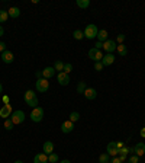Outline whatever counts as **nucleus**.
<instances>
[{
	"label": "nucleus",
	"instance_id": "nucleus-1",
	"mask_svg": "<svg viewBox=\"0 0 145 163\" xmlns=\"http://www.w3.org/2000/svg\"><path fill=\"white\" fill-rule=\"evenodd\" d=\"M23 99H25V102H26V105H29L32 109L38 106V96H36V93H35L34 90H26L25 92Z\"/></svg>",
	"mask_w": 145,
	"mask_h": 163
},
{
	"label": "nucleus",
	"instance_id": "nucleus-2",
	"mask_svg": "<svg viewBox=\"0 0 145 163\" xmlns=\"http://www.w3.org/2000/svg\"><path fill=\"white\" fill-rule=\"evenodd\" d=\"M97 34H99V29H97V26L94 24H89L86 26V29H84V37L87 39L97 38Z\"/></svg>",
	"mask_w": 145,
	"mask_h": 163
},
{
	"label": "nucleus",
	"instance_id": "nucleus-3",
	"mask_svg": "<svg viewBox=\"0 0 145 163\" xmlns=\"http://www.w3.org/2000/svg\"><path fill=\"white\" fill-rule=\"evenodd\" d=\"M25 118H26V115H25L23 111H14V112H12V115H10V120H12V122H13L14 125L18 124H22L25 121Z\"/></svg>",
	"mask_w": 145,
	"mask_h": 163
},
{
	"label": "nucleus",
	"instance_id": "nucleus-4",
	"mask_svg": "<svg viewBox=\"0 0 145 163\" xmlns=\"http://www.w3.org/2000/svg\"><path fill=\"white\" fill-rule=\"evenodd\" d=\"M29 117H31V120L34 121V122H41L44 118V109L41 106H36V108L32 109V112H31Z\"/></svg>",
	"mask_w": 145,
	"mask_h": 163
},
{
	"label": "nucleus",
	"instance_id": "nucleus-5",
	"mask_svg": "<svg viewBox=\"0 0 145 163\" xmlns=\"http://www.w3.org/2000/svg\"><path fill=\"white\" fill-rule=\"evenodd\" d=\"M36 90L41 92V93H45V92H48L49 89V82L47 80V79H39V80H36Z\"/></svg>",
	"mask_w": 145,
	"mask_h": 163
},
{
	"label": "nucleus",
	"instance_id": "nucleus-6",
	"mask_svg": "<svg viewBox=\"0 0 145 163\" xmlns=\"http://www.w3.org/2000/svg\"><path fill=\"white\" fill-rule=\"evenodd\" d=\"M89 58H92L94 63L102 61V58H103V53H102L100 50L92 48V50H89Z\"/></svg>",
	"mask_w": 145,
	"mask_h": 163
},
{
	"label": "nucleus",
	"instance_id": "nucleus-7",
	"mask_svg": "<svg viewBox=\"0 0 145 163\" xmlns=\"http://www.w3.org/2000/svg\"><path fill=\"white\" fill-rule=\"evenodd\" d=\"M116 42L113 41V39H107V41H105L103 42V50L106 51V54H112L113 51H116Z\"/></svg>",
	"mask_w": 145,
	"mask_h": 163
},
{
	"label": "nucleus",
	"instance_id": "nucleus-8",
	"mask_svg": "<svg viewBox=\"0 0 145 163\" xmlns=\"http://www.w3.org/2000/svg\"><path fill=\"white\" fill-rule=\"evenodd\" d=\"M107 154H109L110 157H116V156L119 154V149H118L116 141H110V143L107 144Z\"/></svg>",
	"mask_w": 145,
	"mask_h": 163
},
{
	"label": "nucleus",
	"instance_id": "nucleus-9",
	"mask_svg": "<svg viewBox=\"0 0 145 163\" xmlns=\"http://www.w3.org/2000/svg\"><path fill=\"white\" fill-rule=\"evenodd\" d=\"M12 105L10 104H7V105H3L2 106V109H0V117L3 118V120H7V118H10V115H12Z\"/></svg>",
	"mask_w": 145,
	"mask_h": 163
},
{
	"label": "nucleus",
	"instance_id": "nucleus-10",
	"mask_svg": "<svg viewBox=\"0 0 145 163\" xmlns=\"http://www.w3.org/2000/svg\"><path fill=\"white\" fill-rule=\"evenodd\" d=\"M57 79H58V83H60L61 86H67L68 83H70V76H68L67 73H64V72L58 73Z\"/></svg>",
	"mask_w": 145,
	"mask_h": 163
},
{
	"label": "nucleus",
	"instance_id": "nucleus-11",
	"mask_svg": "<svg viewBox=\"0 0 145 163\" xmlns=\"http://www.w3.org/2000/svg\"><path fill=\"white\" fill-rule=\"evenodd\" d=\"M72 130H74V122L71 121H64L63 124H61V131H63L64 134H68V133H71Z\"/></svg>",
	"mask_w": 145,
	"mask_h": 163
},
{
	"label": "nucleus",
	"instance_id": "nucleus-12",
	"mask_svg": "<svg viewBox=\"0 0 145 163\" xmlns=\"http://www.w3.org/2000/svg\"><path fill=\"white\" fill-rule=\"evenodd\" d=\"M13 60H14V57H13V53H12V51H7V50H6L5 53H2V61L3 63H6V64H12Z\"/></svg>",
	"mask_w": 145,
	"mask_h": 163
},
{
	"label": "nucleus",
	"instance_id": "nucleus-13",
	"mask_svg": "<svg viewBox=\"0 0 145 163\" xmlns=\"http://www.w3.org/2000/svg\"><path fill=\"white\" fill-rule=\"evenodd\" d=\"M145 153V144L141 141V143H136L135 147H134V154H136L138 157H142Z\"/></svg>",
	"mask_w": 145,
	"mask_h": 163
},
{
	"label": "nucleus",
	"instance_id": "nucleus-14",
	"mask_svg": "<svg viewBox=\"0 0 145 163\" xmlns=\"http://www.w3.org/2000/svg\"><path fill=\"white\" fill-rule=\"evenodd\" d=\"M102 64L106 67V66H110L115 63V55L113 54H103V58H102Z\"/></svg>",
	"mask_w": 145,
	"mask_h": 163
},
{
	"label": "nucleus",
	"instance_id": "nucleus-15",
	"mask_svg": "<svg viewBox=\"0 0 145 163\" xmlns=\"http://www.w3.org/2000/svg\"><path fill=\"white\" fill-rule=\"evenodd\" d=\"M83 95H84V98H86V99H89V101H93V99H96L97 92H96V89H93V87H87Z\"/></svg>",
	"mask_w": 145,
	"mask_h": 163
},
{
	"label": "nucleus",
	"instance_id": "nucleus-16",
	"mask_svg": "<svg viewBox=\"0 0 145 163\" xmlns=\"http://www.w3.org/2000/svg\"><path fill=\"white\" fill-rule=\"evenodd\" d=\"M55 73H57V72H55V68H54V67H45L42 70V77L48 80V79H51V77L55 76Z\"/></svg>",
	"mask_w": 145,
	"mask_h": 163
},
{
	"label": "nucleus",
	"instance_id": "nucleus-17",
	"mask_svg": "<svg viewBox=\"0 0 145 163\" xmlns=\"http://www.w3.org/2000/svg\"><path fill=\"white\" fill-rule=\"evenodd\" d=\"M34 163H48V154H45L44 152L38 153L34 157Z\"/></svg>",
	"mask_w": 145,
	"mask_h": 163
},
{
	"label": "nucleus",
	"instance_id": "nucleus-18",
	"mask_svg": "<svg viewBox=\"0 0 145 163\" xmlns=\"http://www.w3.org/2000/svg\"><path fill=\"white\" fill-rule=\"evenodd\" d=\"M42 150H44V153L49 156L51 153H54V143L52 141H45L42 146Z\"/></svg>",
	"mask_w": 145,
	"mask_h": 163
},
{
	"label": "nucleus",
	"instance_id": "nucleus-19",
	"mask_svg": "<svg viewBox=\"0 0 145 163\" xmlns=\"http://www.w3.org/2000/svg\"><path fill=\"white\" fill-rule=\"evenodd\" d=\"M97 39H99V42H105L107 41V31L106 29H99V34H97Z\"/></svg>",
	"mask_w": 145,
	"mask_h": 163
},
{
	"label": "nucleus",
	"instance_id": "nucleus-20",
	"mask_svg": "<svg viewBox=\"0 0 145 163\" xmlns=\"http://www.w3.org/2000/svg\"><path fill=\"white\" fill-rule=\"evenodd\" d=\"M7 13H9V18H19L20 16V9L19 7H10L9 10H7Z\"/></svg>",
	"mask_w": 145,
	"mask_h": 163
},
{
	"label": "nucleus",
	"instance_id": "nucleus-21",
	"mask_svg": "<svg viewBox=\"0 0 145 163\" xmlns=\"http://www.w3.org/2000/svg\"><path fill=\"white\" fill-rule=\"evenodd\" d=\"M116 51H118V54H119L121 57H125L126 54H128V48H126L125 44H119V45L116 47Z\"/></svg>",
	"mask_w": 145,
	"mask_h": 163
},
{
	"label": "nucleus",
	"instance_id": "nucleus-22",
	"mask_svg": "<svg viewBox=\"0 0 145 163\" xmlns=\"http://www.w3.org/2000/svg\"><path fill=\"white\" fill-rule=\"evenodd\" d=\"M77 6L80 9H87L90 6V0H77Z\"/></svg>",
	"mask_w": 145,
	"mask_h": 163
},
{
	"label": "nucleus",
	"instance_id": "nucleus-23",
	"mask_svg": "<svg viewBox=\"0 0 145 163\" xmlns=\"http://www.w3.org/2000/svg\"><path fill=\"white\" fill-rule=\"evenodd\" d=\"M54 68H55V72H58V73H61V72H64V63L63 61H55L54 63Z\"/></svg>",
	"mask_w": 145,
	"mask_h": 163
},
{
	"label": "nucleus",
	"instance_id": "nucleus-24",
	"mask_svg": "<svg viewBox=\"0 0 145 163\" xmlns=\"http://www.w3.org/2000/svg\"><path fill=\"white\" fill-rule=\"evenodd\" d=\"M72 37H74V39L80 41V39L84 38V32H83V31H80V29H76V31L72 32Z\"/></svg>",
	"mask_w": 145,
	"mask_h": 163
},
{
	"label": "nucleus",
	"instance_id": "nucleus-25",
	"mask_svg": "<svg viewBox=\"0 0 145 163\" xmlns=\"http://www.w3.org/2000/svg\"><path fill=\"white\" fill-rule=\"evenodd\" d=\"M9 18V13H7V10H0V24H5L6 20Z\"/></svg>",
	"mask_w": 145,
	"mask_h": 163
},
{
	"label": "nucleus",
	"instance_id": "nucleus-26",
	"mask_svg": "<svg viewBox=\"0 0 145 163\" xmlns=\"http://www.w3.org/2000/svg\"><path fill=\"white\" fill-rule=\"evenodd\" d=\"M86 89H87L86 82H78V85H77V92H78V93H84Z\"/></svg>",
	"mask_w": 145,
	"mask_h": 163
},
{
	"label": "nucleus",
	"instance_id": "nucleus-27",
	"mask_svg": "<svg viewBox=\"0 0 145 163\" xmlns=\"http://www.w3.org/2000/svg\"><path fill=\"white\" fill-rule=\"evenodd\" d=\"M109 154L107 153H102L100 156H99V163H106V162H109Z\"/></svg>",
	"mask_w": 145,
	"mask_h": 163
},
{
	"label": "nucleus",
	"instance_id": "nucleus-28",
	"mask_svg": "<svg viewBox=\"0 0 145 163\" xmlns=\"http://www.w3.org/2000/svg\"><path fill=\"white\" fill-rule=\"evenodd\" d=\"M14 124L12 122V120L10 118H7V120H5V128L7 130V131H10V130H13Z\"/></svg>",
	"mask_w": 145,
	"mask_h": 163
},
{
	"label": "nucleus",
	"instance_id": "nucleus-29",
	"mask_svg": "<svg viewBox=\"0 0 145 163\" xmlns=\"http://www.w3.org/2000/svg\"><path fill=\"white\" fill-rule=\"evenodd\" d=\"M78 120H80V114H78V112L74 111V112L70 114V121H71V122H76V121H78Z\"/></svg>",
	"mask_w": 145,
	"mask_h": 163
},
{
	"label": "nucleus",
	"instance_id": "nucleus-30",
	"mask_svg": "<svg viewBox=\"0 0 145 163\" xmlns=\"http://www.w3.org/2000/svg\"><path fill=\"white\" fill-rule=\"evenodd\" d=\"M48 162L49 163H57L58 162V154L57 153H51L48 156Z\"/></svg>",
	"mask_w": 145,
	"mask_h": 163
},
{
	"label": "nucleus",
	"instance_id": "nucleus-31",
	"mask_svg": "<svg viewBox=\"0 0 145 163\" xmlns=\"http://www.w3.org/2000/svg\"><path fill=\"white\" fill-rule=\"evenodd\" d=\"M128 162L129 163H138L139 162V157H138L136 154H130L129 157H128Z\"/></svg>",
	"mask_w": 145,
	"mask_h": 163
},
{
	"label": "nucleus",
	"instance_id": "nucleus-32",
	"mask_svg": "<svg viewBox=\"0 0 145 163\" xmlns=\"http://www.w3.org/2000/svg\"><path fill=\"white\" fill-rule=\"evenodd\" d=\"M103 67H105V66H103L100 61L94 63V70H96V72H102V70H103Z\"/></svg>",
	"mask_w": 145,
	"mask_h": 163
},
{
	"label": "nucleus",
	"instance_id": "nucleus-33",
	"mask_svg": "<svg viewBox=\"0 0 145 163\" xmlns=\"http://www.w3.org/2000/svg\"><path fill=\"white\" fill-rule=\"evenodd\" d=\"M72 70V64H70V63H67V64H64V73H70Z\"/></svg>",
	"mask_w": 145,
	"mask_h": 163
},
{
	"label": "nucleus",
	"instance_id": "nucleus-34",
	"mask_svg": "<svg viewBox=\"0 0 145 163\" xmlns=\"http://www.w3.org/2000/svg\"><path fill=\"white\" fill-rule=\"evenodd\" d=\"M123 41H125V35H123V34H119L118 37H116V42L123 44Z\"/></svg>",
	"mask_w": 145,
	"mask_h": 163
},
{
	"label": "nucleus",
	"instance_id": "nucleus-35",
	"mask_svg": "<svg viewBox=\"0 0 145 163\" xmlns=\"http://www.w3.org/2000/svg\"><path fill=\"white\" fill-rule=\"evenodd\" d=\"M5 51H6V44L0 42V53H5Z\"/></svg>",
	"mask_w": 145,
	"mask_h": 163
},
{
	"label": "nucleus",
	"instance_id": "nucleus-36",
	"mask_svg": "<svg viewBox=\"0 0 145 163\" xmlns=\"http://www.w3.org/2000/svg\"><path fill=\"white\" fill-rule=\"evenodd\" d=\"M110 163H122V162H121V160H119V157H118V156H116V157H112Z\"/></svg>",
	"mask_w": 145,
	"mask_h": 163
},
{
	"label": "nucleus",
	"instance_id": "nucleus-37",
	"mask_svg": "<svg viewBox=\"0 0 145 163\" xmlns=\"http://www.w3.org/2000/svg\"><path fill=\"white\" fill-rule=\"evenodd\" d=\"M126 159H128V156H125V154H119V160H121V162H122V163L125 162Z\"/></svg>",
	"mask_w": 145,
	"mask_h": 163
},
{
	"label": "nucleus",
	"instance_id": "nucleus-38",
	"mask_svg": "<svg viewBox=\"0 0 145 163\" xmlns=\"http://www.w3.org/2000/svg\"><path fill=\"white\" fill-rule=\"evenodd\" d=\"M94 48H96V50H100V48H103V42H99V41H97L96 47H94Z\"/></svg>",
	"mask_w": 145,
	"mask_h": 163
},
{
	"label": "nucleus",
	"instance_id": "nucleus-39",
	"mask_svg": "<svg viewBox=\"0 0 145 163\" xmlns=\"http://www.w3.org/2000/svg\"><path fill=\"white\" fill-rule=\"evenodd\" d=\"M35 76H36L38 80H39V79H44V77H42V72H36V73H35Z\"/></svg>",
	"mask_w": 145,
	"mask_h": 163
},
{
	"label": "nucleus",
	"instance_id": "nucleus-40",
	"mask_svg": "<svg viewBox=\"0 0 145 163\" xmlns=\"http://www.w3.org/2000/svg\"><path fill=\"white\" fill-rule=\"evenodd\" d=\"M9 101H10L9 96H3V102H5V105H7V104H9Z\"/></svg>",
	"mask_w": 145,
	"mask_h": 163
},
{
	"label": "nucleus",
	"instance_id": "nucleus-41",
	"mask_svg": "<svg viewBox=\"0 0 145 163\" xmlns=\"http://www.w3.org/2000/svg\"><path fill=\"white\" fill-rule=\"evenodd\" d=\"M3 34H5V29H3V26L0 25V37H3Z\"/></svg>",
	"mask_w": 145,
	"mask_h": 163
},
{
	"label": "nucleus",
	"instance_id": "nucleus-42",
	"mask_svg": "<svg viewBox=\"0 0 145 163\" xmlns=\"http://www.w3.org/2000/svg\"><path fill=\"white\" fill-rule=\"evenodd\" d=\"M141 137H142V139H145V128L141 130Z\"/></svg>",
	"mask_w": 145,
	"mask_h": 163
},
{
	"label": "nucleus",
	"instance_id": "nucleus-43",
	"mask_svg": "<svg viewBox=\"0 0 145 163\" xmlns=\"http://www.w3.org/2000/svg\"><path fill=\"white\" fill-rule=\"evenodd\" d=\"M118 144V149H122V147H123V143H116Z\"/></svg>",
	"mask_w": 145,
	"mask_h": 163
},
{
	"label": "nucleus",
	"instance_id": "nucleus-44",
	"mask_svg": "<svg viewBox=\"0 0 145 163\" xmlns=\"http://www.w3.org/2000/svg\"><path fill=\"white\" fill-rule=\"evenodd\" d=\"M60 163H71V162H70V160H67V159H65V160H61V162H60Z\"/></svg>",
	"mask_w": 145,
	"mask_h": 163
},
{
	"label": "nucleus",
	"instance_id": "nucleus-45",
	"mask_svg": "<svg viewBox=\"0 0 145 163\" xmlns=\"http://www.w3.org/2000/svg\"><path fill=\"white\" fill-rule=\"evenodd\" d=\"M3 92V86H2V83H0V93Z\"/></svg>",
	"mask_w": 145,
	"mask_h": 163
},
{
	"label": "nucleus",
	"instance_id": "nucleus-46",
	"mask_svg": "<svg viewBox=\"0 0 145 163\" xmlns=\"http://www.w3.org/2000/svg\"><path fill=\"white\" fill-rule=\"evenodd\" d=\"M14 163H23V162H22V160H16V162H14Z\"/></svg>",
	"mask_w": 145,
	"mask_h": 163
},
{
	"label": "nucleus",
	"instance_id": "nucleus-47",
	"mask_svg": "<svg viewBox=\"0 0 145 163\" xmlns=\"http://www.w3.org/2000/svg\"><path fill=\"white\" fill-rule=\"evenodd\" d=\"M106 163H110V162H106Z\"/></svg>",
	"mask_w": 145,
	"mask_h": 163
}]
</instances>
